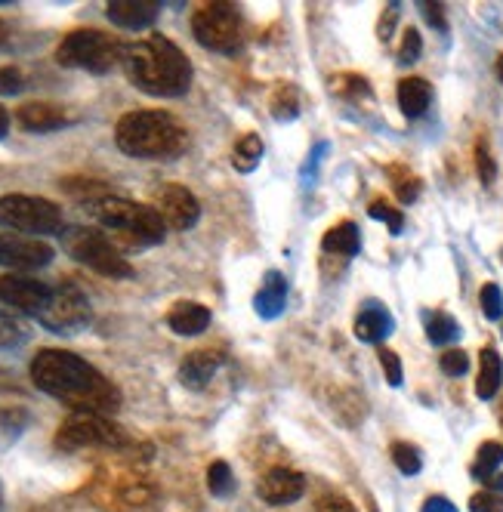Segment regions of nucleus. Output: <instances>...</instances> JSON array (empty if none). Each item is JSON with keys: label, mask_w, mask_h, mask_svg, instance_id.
Segmentation results:
<instances>
[{"label": "nucleus", "mask_w": 503, "mask_h": 512, "mask_svg": "<svg viewBox=\"0 0 503 512\" xmlns=\"http://www.w3.org/2000/svg\"><path fill=\"white\" fill-rule=\"evenodd\" d=\"M426 337L436 346H451L460 337V324L448 312H429L426 315Z\"/></svg>", "instance_id": "obj_26"}, {"label": "nucleus", "mask_w": 503, "mask_h": 512, "mask_svg": "<svg viewBox=\"0 0 503 512\" xmlns=\"http://www.w3.org/2000/svg\"><path fill=\"white\" fill-rule=\"evenodd\" d=\"M22 87H25V81L16 65L0 68V96H16V93H22Z\"/></svg>", "instance_id": "obj_38"}, {"label": "nucleus", "mask_w": 503, "mask_h": 512, "mask_svg": "<svg viewBox=\"0 0 503 512\" xmlns=\"http://www.w3.org/2000/svg\"><path fill=\"white\" fill-rule=\"evenodd\" d=\"M263 139L257 133H247L244 139H238L235 152H232V164L238 173H254L263 161Z\"/></svg>", "instance_id": "obj_24"}, {"label": "nucleus", "mask_w": 503, "mask_h": 512, "mask_svg": "<svg viewBox=\"0 0 503 512\" xmlns=\"http://www.w3.org/2000/svg\"><path fill=\"white\" fill-rule=\"evenodd\" d=\"M420 512H457V506L445 497H429Z\"/></svg>", "instance_id": "obj_45"}, {"label": "nucleus", "mask_w": 503, "mask_h": 512, "mask_svg": "<svg viewBox=\"0 0 503 512\" xmlns=\"http://www.w3.org/2000/svg\"><path fill=\"white\" fill-rule=\"evenodd\" d=\"M192 31L201 47L232 56L244 44V22L232 4H207L195 13Z\"/></svg>", "instance_id": "obj_8"}, {"label": "nucleus", "mask_w": 503, "mask_h": 512, "mask_svg": "<svg viewBox=\"0 0 503 512\" xmlns=\"http://www.w3.org/2000/svg\"><path fill=\"white\" fill-rule=\"evenodd\" d=\"M476 170H479V179L485 182V186H491L494 176H497V167H494V158L488 152V142L485 139L476 142Z\"/></svg>", "instance_id": "obj_37"}, {"label": "nucleus", "mask_w": 503, "mask_h": 512, "mask_svg": "<svg viewBox=\"0 0 503 512\" xmlns=\"http://www.w3.org/2000/svg\"><path fill=\"white\" fill-rule=\"evenodd\" d=\"M260 497L269 503V506H287V503H297L306 491V479L297 472V469H287V466H275L269 469L260 485H257Z\"/></svg>", "instance_id": "obj_14"}, {"label": "nucleus", "mask_w": 503, "mask_h": 512, "mask_svg": "<svg viewBox=\"0 0 503 512\" xmlns=\"http://www.w3.org/2000/svg\"><path fill=\"white\" fill-rule=\"evenodd\" d=\"M488 485H491V491H494V494H500V497H503V472H497Z\"/></svg>", "instance_id": "obj_47"}, {"label": "nucleus", "mask_w": 503, "mask_h": 512, "mask_svg": "<svg viewBox=\"0 0 503 512\" xmlns=\"http://www.w3.org/2000/svg\"><path fill=\"white\" fill-rule=\"evenodd\" d=\"M90 300L84 297V290L75 284H59L53 287V297L47 303V309L38 315V321L53 334L71 337V334H81L84 327L90 324Z\"/></svg>", "instance_id": "obj_10"}, {"label": "nucleus", "mask_w": 503, "mask_h": 512, "mask_svg": "<svg viewBox=\"0 0 503 512\" xmlns=\"http://www.w3.org/2000/svg\"><path fill=\"white\" fill-rule=\"evenodd\" d=\"M392 331H395V321L377 300L365 303L362 312L355 315V337L362 343H383Z\"/></svg>", "instance_id": "obj_18"}, {"label": "nucleus", "mask_w": 503, "mask_h": 512, "mask_svg": "<svg viewBox=\"0 0 503 512\" xmlns=\"http://www.w3.org/2000/svg\"><path fill=\"white\" fill-rule=\"evenodd\" d=\"M161 7L155 0H112L109 7H105V16H109L118 28H149L155 19H158Z\"/></svg>", "instance_id": "obj_17"}, {"label": "nucleus", "mask_w": 503, "mask_h": 512, "mask_svg": "<svg viewBox=\"0 0 503 512\" xmlns=\"http://www.w3.org/2000/svg\"><path fill=\"white\" fill-rule=\"evenodd\" d=\"M395 19H399V7L392 4V7L383 13V19H380V31H377V34H380V41H389V38H392V25H395Z\"/></svg>", "instance_id": "obj_44"}, {"label": "nucleus", "mask_w": 503, "mask_h": 512, "mask_svg": "<svg viewBox=\"0 0 503 512\" xmlns=\"http://www.w3.org/2000/svg\"><path fill=\"white\" fill-rule=\"evenodd\" d=\"M0 226L16 235H59L62 210L34 195H4L0 198Z\"/></svg>", "instance_id": "obj_7"}, {"label": "nucleus", "mask_w": 503, "mask_h": 512, "mask_svg": "<svg viewBox=\"0 0 503 512\" xmlns=\"http://www.w3.org/2000/svg\"><path fill=\"white\" fill-rule=\"evenodd\" d=\"M439 364H442V371L448 377H463L466 371H470V358H466L463 349H445L442 358H439Z\"/></svg>", "instance_id": "obj_35"}, {"label": "nucleus", "mask_w": 503, "mask_h": 512, "mask_svg": "<svg viewBox=\"0 0 503 512\" xmlns=\"http://www.w3.org/2000/svg\"><path fill=\"white\" fill-rule=\"evenodd\" d=\"M321 247H325V253H331V256H355L362 250V232H358L352 219H346V223L334 226L325 238H321Z\"/></svg>", "instance_id": "obj_23"}, {"label": "nucleus", "mask_w": 503, "mask_h": 512, "mask_svg": "<svg viewBox=\"0 0 503 512\" xmlns=\"http://www.w3.org/2000/svg\"><path fill=\"white\" fill-rule=\"evenodd\" d=\"M28 337H31L28 324L13 309H7L4 303H0V349H16Z\"/></svg>", "instance_id": "obj_25"}, {"label": "nucleus", "mask_w": 503, "mask_h": 512, "mask_svg": "<svg viewBox=\"0 0 503 512\" xmlns=\"http://www.w3.org/2000/svg\"><path fill=\"white\" fill-rule=\"evenodd\" d=\"M62 244L71 260L105 275V278H133V266L124 260V253L96 229L75 226L62 232Z\"/></svg>", "instance_id": "obj_5"}, {"label": "nucleus", "mask_w": 503, "mask_h": 512, "mask_svg": "<svg viewBox=\"0 0 503 512\" xmlns=\"http://www.w3.org/2000/svg\"><path fill=\"white\" fill-rule=\"evenodd\" d=\"M223 358H226L223 349H198L186 355L183 364H179V383L189 389H204L213 380V374L220 371Z\"/></svg>", "instance_id": "obj_15"}, {"label": "nucleus", "mask_w": 503, "mask_h": 512, "mask_svg": "<svg viewBox=\"0 0 503 512\" xmlns=\"http://www.w3.org/2000/svg\"><path fill=\"white\" fill-rule=\"evenodd\" d=\"M325 152H328V142H318L315 149H312V155L306 158V164H303V186L315 182V173H318V164H321V158H325Z\"/></svg>", "instance_id": "obj_41"}, {"label": "nucleus", "mask_w": 503, "mask_h": 512, "mask_svg": "<svg viewBox=\"0 0 503 512\" xmlns=\"http://www.w3.org/2000/svg\"><path fill=\"white\" fill-rule=\"evenodd\" d=\"M53 297V287L31 275H4L0 278V303L13 312L38 318Z\"/></svg>", "instance_id": "obj_11"}, {"label": "nucleus", "mask_w": 503, "mask_h": 512, "mask_svg": "<svg viewBox=\"0 0 503 512\" xmlns=\"http://www.w3.org/2000/svg\"><path fill=\"white\" fill-rule=\"evenodd\" d=\"M315 512H355V506L340 494H325L315 503Z\"/></svg>", "instance_id": "obj_42"}, {"label": "nucleus", "mask_w": 503, "mask_h": 512, "mask_svg": "<svg viewBox=\"0 0 503 512\" xmlns=\"http://www.w3.org/2000/svg\"><path fill=\"white\" fill-rule=\"evenodd\" d=\"M7 133H10V112H7L4 105H0V139H4Z\"/></svg>", "instance_id": "obj_46"}, {"label": "nucleus", "mask_w": 503, "mask_h": 512, "mask_svg": "<svg viewBox=\"0 0 503 512\" xmlns=\"http://www.w3.org/2000/svg\"><path fill=\"white\" fill-rule=\"evenodd\" d=\"M497 78H500V84H503V56L497 59Z\"/></svg>", "instance_id": "obj_49"}, {"label": "nucleus", "mask_w": 503, "mask_h": 512, "mask_svg": "<svg viewBox=\"0 0 503 512\" xmlns=\"http://www.w3.org/2000/svg\"><path fill=\"white\" fill-rule=\"evenodd\" d=\"M167 324H170V331L179 334V337H198V334L207 331L210 309L201 306V303H176L167 312Z\"/></svg>", "instance_id": "obj_19"}, {"label": "nucleus", "mask_w": 503, "mask_h": 512, "mask_svg": "<svg viewBox=\"0 0 503 512\" xmlns=\"http://www.w3.org/2000/svg\"><path fill=\"white\" fill-rule=\"evenodd\" d=\"M269 108H272L275 121H294V118L300 115V90L291 87V84H281V87L272 93Z\"/></svg>", "instance_id": "obj_28"}, {"label": "nucleus", "mask_w": 503, "mask_h": 512, "mask_svg": "<svg viewBox=\"0 0 503 512\" xmlns=\"http://www.w3.org/2000/svg\"><path fill=\"white\" fill-rule=\"evenodd\" d=\"M287 306V281L281 272H266L263 278V287H260V294L254 300V309L257 315L263 318H278Z\"/></svg>", "instance_id": "obj_20"}, {"label": "nucleus", "mask_w": 503, "mask_h": 512, "mask_svg": "<svg viewBox=\"0 0 503 512\" xmlns=\"http://www.w3.org/2000/svg\"><path fill=\"white\" fill-rule=\"evenodd\" d=\"M31 380L41 392L53 395L75 414L109 417L121 408L118 386L102 377L90 361L65 349H41L31 361Z\"/></svg>", "instance_id": "obj_1"}, {"label": "nucleus", "mask_w": 503, "mask_h": 512, "mask_svg": "<svg viewBox=\"0 0 503 512\" xmlns=\"http://www.w3.org/2000/svg\"><path fill=\"white\" fill-rule=\"evenodd\" d=\"M368 213H371L374 219H380V223H386L392 235H399V232L405 229V216H402L399 210H395V207H389L386 201H374V204L368 207Z\"/></svg>", "instance_id": "obj_34"}, {"label": "nucleus", "mask_w": 503, "mask_h": 512, "mask_svg": "<svg viewBox=\"0 0 503 512\" xmlns=\"http://www.w3.org/2000/svg\"><path fill=\"white\" fill-rule=\"evenodd\" d=\"M479 303H482V312H485L488 321H500V318H503V290H500L494 281L482 287Z\"/></svg>", "instance_id": "obj_33"}, {"label": "nucleus", "mask_w": 503, "mask_h": 512, "mask_svg": "<svg viewBox=\"0 0 503 512\" xmlns=\"http://www.w3.org/2000/svg\"><path fill=\"white\" fill-rule=\"evenodd\" d=\"M423 53V38H420V31L417 28H405V38H402V47H399V62L402 65H411L417 62Z\"/></svg>", "instance_id": "obj_36"}, {"label": "nucleus", "mask_w": 503, "mask_h": 512, "mask_svg": "<svg viewBox=\"0 0 503 512\" xmlns=\"http://www.w3.org/2000/svg\"><path fill=\"white\" fill-rule=\"evenodd\" d=\"M93 213L102 226L115 229L121 238H127L130 244L139 247H152L164 241L167 223L161 219V213L149 204H136L127 198H115V195H105L93 201Z\"/></svg>", "instance_id": "obj_4"}, {"label": "nucleus", "mask_w": 503, "mask_h": 512, "mask_svg": "<svg viewBox=\"0 0 503 512\" xmlns=\"http://www.w3.org/2000/svg\"><path fill=\"white\" fill-rule=\"evenodd\" d=\"M500 420H503V411H500Z\"/></svg>", "instance_id": "obj_50"}, {"label": "nucleus", "mask_w": 503, "mask_h": 512, "mask_svg": "<svg viewBox=\"0 0 503 512\" xmlns=\"http://www.w3.org/2000/svg\"><path fill=\"white\" fill-rule=\"evenodd\" d=\"M124 44H118L112 34L93 31V28H78L65 34V41L56 47V62L65 68H84V71H109L115 62H121Z\"/></svg>", "instance_id": "obj_6"}, {"label": "nucleus", "mask_w": 503, "mask_h": 512, "mask_svg": "<svg viewBox=\"0 0 503 512\" xmlns=\"http://www.w3.org/2000/svg\"><path fill=\"white\" fill-rule=\"evenodd\" d=\"M470 512H503V497L494 491H479L470 497Z\"/></svg>", "instance_id": "obj_40"}, {"label": "nucleus", "mask_w": 503, "mask_h": 512, "mask_svg": "<svg viewBox=\"0 0 503 512\" xmlns=\"http://www.w3.org/2000/svg\"><path fill=\"white\" fill-rule=\"evenodd\" d=\"M127 78L152 96H183L192 87V62L164 34H152L146 41L124 47Z\"/></svg>", "instance_id": "obj_2"}, {"label": "nucleus", "mask_w": 503, "mask_h": 512, "mask_svg": "<svg viewBox=\"0 0 503 512\" xmlns=\"http://www.w3.org/2000/svg\"><path fill=\"white\" fill-rule=\"evenodd\" d=\"M386 173H389V182H392L395 195H399V201L414 204V201L420 198L423 182H420V176H414L405 164H389V167H386Z\"/></svg>", "instance_id": "obj_27"}, {"label": "nucleus", "mask_w": 503, "mask_h": 512, "mask_svg": "<svg viewBox=\"0 0 503 512\" xmlns=\"http://www.w3.org/2000/svg\"><path fill=\"white\" fill-rule=\"evenodd\" d=\"M115 142L127 158L146 161H170L179 158L189 145V133L183 121L170 112H130L115 127Z\"/></svg>", "instance_id": "obj_3"}, {"label": "nucleus", "mask_w": 503, "mask_h": 512, "mask_svg": "<svg viewBox=\"0 0 503 512\" xmlns=\"http://www.w3.org/2000/svg\"><path fill=\"white\" fill-rule=\"evenodd\" d=\"M331 90L343 99H368L371 96V84L362 75H334Z\"/></svg>", "instance_id": "obj_31"}, {"label": "nucleus", "mask_w": 503, "mask_h": 512, "mask_svg": "<svg viewBox=\"0 0 503 512\" xmlns=\"http://www.w3.org/2000/svg\"><path fill=\"white\" fill-rule=\"evenodd\" d=\"M503 383V358L497 355L494 346H485L479 355V380H476V395L482 401L494 398Z\"/></svg>", "instance_id": "obj_22"}, {"label": "nucleus", "mask_w": 503, "mask_h": 512, "mask_svg": "<svg viewBox=\"0 0 503 512\" xmlns=\"http://www.w3.org/2000/svg\"><path fill=\"white\" fill-rule=\"evenodd\" d=\"M429 102H433V84L423 78H405L399 84V108L405 112V118H420L426 115Z\"/></svg>", "instance_id": "obj_21"}, {"label": "nucleus", "mask_w": 503, "mask_h": 512, "mask_svg": "<svg viewBox=\"0 0 503 512\" xmlns=\"http://www.w3.org/2000/svg\"><path fill=\"white\" fill-rule=\"evenodd\" d=\"M377 358H380V364H383L389 386H402V361H399V355H395L392 349H380Z\"/></svg>", "instance_id": "obj_39"}, {"label": "nucleus", "mask_w": 503, "mask_h": 512, "mask_svg": "<svg viewBox=\"0 0 503 512\" xmlns=\"http://www.w3.org/2000/svg\"><path fill=\"white\" fill-rule=\"evenodd\" d=\"M7 38H10V28L0 22V44H7Z\"/></svg>", "instance_id": "obj_48"}, {"label": "nucleus", "mask_w": 503, "mask_h": 512, "mask_svg": "<svg viewBox=\"0 0 503 512\" xmlns=\"http://www.w3.org/2000/svg\"><path fill=\"white\" fill-rule=\"evenodd\" d=\"M158 213L170 229L186 232L201 219V204L183 186H164L158 189Z\"/></svg>", "instance_id": "obj_13"}, {"label": "nucleus", "mask_w": 503, "mask_h": 512, "mask_svg": "<svg viewBox=\"0 0 503 512\" xmlns=\"http://www.w3.org/2000/svg\"><path fill=\"white\" fill-rule=\"evenodd\" d=\"M392 463L399 466L405 475H417V472L423 469L420 451H417L414 445H408V442H395V445H392Z\"/></svg>", "instance_id": "obj_32"}, {"label": "nucleus", "mask_w": 503, "mask_h": 512, "mask_svg": "<svg viewBox=\"0 0 503 512\" xmlns=\"http://www.w3.org/2000/svg\"><path fill=\"white\" fill-rule=\"evenodd\" d=\"M420 13L426 16V22L433 25V28L445 31V13H442L439 4H433V0H420Z\"/></svg>", "instance_id": "obj_43"}, {"label": "nucleus", "mask_w": 503, "mask_h": 512, "mask_svg": "<svg viewBox=\"0 0 503 512\" xmlns=\"http://www.w3.org/2000/svg\"><path fill=\"white\" fill-rule=\"evenodd\" d=\"M207 488H210L213 497H223V500L232 497V491H235V475H232L229 463H223V460L210 463V469H207Z\"/></svg>", "instance_id": "obj_30"}, {"label": "nucleus", "mask_w": 503, "mask_h": 512, "mask_svg": "<svg viewBox=\"0 0 503 512\" xmlns=\"http://www.w3.org/2000/svg\"><path fill=\"white\" fill-rule=\"evenodd\" d=\"M124 445H127L124 429L102 414H71L56 432V448H62V451L124 448Z\"/></svg>", "instance_id": "obj_9"}, {"label": "nucleus", "mask_w": 503, "mask_h": 512, "mask_svg": "<svg viewBox=\"0 0 503 512\" xmlns=\"http://www.w3.org/2000/svg\"><path fill=\"white\" fill-rule=\"evenodd\" d=\"M53 263V247L28 238V235H16V232H4L0 235V266H7L13 272H34Z\"/></svg>", "instance_id": "obj_12"}, {"label": "nucleus", "mask_w": 503, "mask_h": 512, "mask_svg": "<svg viewBox=\"0 0 503 512\" xmlns=\"http://www.w3.org/2000/svg\"><path fill=\"white\" fill-rule=\"evenodd\" d=\"M503 463V445H497V442H485L482 448H479V457H476V463H473V479H479V482H491L494 475H497V466Z\"/></svg>", "instance_id": "obj_29"}, {"label": "nucleus", "mask_w": 503, "mask_h": 512, "mask_svg": "<svg viewBox=\"0 0 503 512\" xmlns=\"http://www.w3.org/2000/svg\"><path fill=\"white\" fill-rule=\"evenodd\" d=\"M16 121L28 133H53V130H62L71 121V115L53 102H25L16 112Z\"/></svg>", "instance_id": "obj_16"}]
</instances>
